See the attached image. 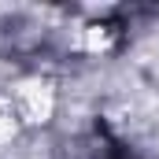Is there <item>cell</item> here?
Instances as JSON below:
<instances>
[{
    "label": "cell",
    "instance_id": "6da1fadb",
    "mask_svg": "<svg viewBox=\"0 0 159 159\" xmlns=\"http://www.w3.org/2000/svg\"><path fill=\"white\" fill-rule=\"evenodd\" d=\"M52 104H56L52 89H48L44 81H37V78L22 81V85L15 89V107H19V115L26 122H44L52 115Z\"/></svg>",
    "mask_w": 159,
    "mask_h": 159
},
{
    "label": "cell",
    "instance_id": "3957f363",
    "mask_svg": "<svg viewBox=\"0 0 159 159\" xmlns=\"http://www.w3.org/2000/svg\"><path fill=\"white\" fill-rule=\"evenodd\" d=\"M152 74H156V81H159V59H156V63H152Z\"/></svg>",
    "mask_w": 159,
    "mask_h": 159
},
{
    "label": "cell",
    "instance_id": "7a4b0ae2",
    "mask_svg": "<svg viewBox=\"0 0 159 159\" xmlns=\"http://www.w3.org/2000/svg\"><path fill=\"white\" fill-rule=\"evenodd\" d=\"M11 137H15V119L0 111V144H4V141H11Z\"/></svg>",
    "mask_w": 159,
    "mask_h": 159
}]
</instances>
